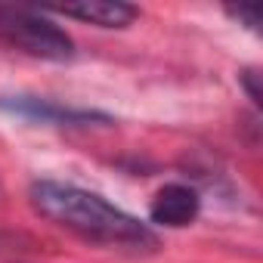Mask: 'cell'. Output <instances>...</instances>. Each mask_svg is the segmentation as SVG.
I'll use <instances>...</instances> for the list:
<instances>
[{
  "instance_id": "cell-1",
  "label": "cell",
  "mask_w": 263,
  "mask_h": 263,
  "mask_svg": "<svg viewBox=\"0 0 263 263\" xmlns=\"http://www.w3.org/2000/svg\"><path fill=\"white\" fill-rule=\"evenodd\" d=\"M28 201L37 217L71 232L87 245L127 251V254L158 251V235L149 223L115 208L99 192L81 189L74 183H59V180H34L28 186Z\"/></svg>"
},
{
  "instance_id": "cell-2",
  "label": "cell",
  "mask_w": 263,
  "mask_h": 263,
  "mask_svg": "<svg viewBox=\"0 0 263 263\" xmlns=\"http://www.w3.org/2000/svg\"><path fill=\"white\" fill-rule=\"evenodd\" d=\"M0 41L25 56L47 59V62L74 59L71 34L59 28L47 13H34V10L0 7Z\"/></svg>"
},
{
  "instance_id": "cell-3",
  "label": "cell",
  "mask_w": 263,
  "mask_h": 263,
  "mask_svg": "<svg viewBox=\"0 0 263 263\" xmlns=\"http://www.w3.org/2000/svg\"><path fill=\"white\" fill-rule=\"evenodd\" d=\"M0 111L25 118V121H37V124H50V127H105L115 124L111 115L96 111V108H74V105H62L56 99L47 96H28V93H13V96H0Z\"/></svg>"
},
{
  "instance_id": "cell-4",
  "label": "cell",
  "mask_w": 263,
  "mask_h": 263,
  "mask_svg": "<svg viewBox=\"0 0 263 263\" xmlns=\"http://www.w3.org/2000/svg\"><path fill=\"white\" fill-rule=\"evenodd\" d=\"M201 195L186 183H164L149 201V223L164 229H183L198 220Z\"/></svg>"
},
{
  "instance_id": "cell-5",
  "label": "cell",
  "mask_w": 263,
  "mask_h": 263,
  "mask_svg": "<svg viewBox=\"0 0 263 263\" xmlns=\"http://www.w3.org/2000/svg\"><path fill=\"white\" fill-rule=\"evenodd\" d=\"M65 19H78L87 25H99V28H127L140 16L137 7L121 4V0H96V4H74V7H59L56 10Z\"/></svg>"
},
{
  "instance_id": "cell-6",
  "label": "cell",
  "mask_w": 263,
  "mask_h": 263,
  "mask_svg": "<svg viewBox=\"0 0 263 263\" xmlns=\"http://www.w3.org/2000/svg\"><path fill=\"white\" fill-rule=\"evenodd\" d=\"M238 84L245 87L248 99H251L254 105H260V90H257V71H254V68H245V71H238Z\"/></svg>"
},
{
  "instance_id": "cell-7",
  "label": "cell",
  "mask_w": 263,
  "mask_h": 263,
  "mask_svg": "<svg viewBox=\"0 0 263 263\" xmlns=\"http://www.w3.org/2000/svg\"><path fill=\"white\" fill-rule=\"evenodd\" d=\"M226 16L232 19V22H238V25H245V28H257V10H245V7H238V10H226Z\"/></svg>"
},
{
  "instance_id": "cell-8",
  "label": "cell",
  "mask_w": 263,
  "mask_h": 263,
  "mask_svg": "<svg viewBox=\"0 0 263 263\" xmlns=\"http://www.w3.org/2000/svg\"><path fill=\"white\" fill-rule=\"evenodd\" d=\"M19 238L16 235H7V232H0V248H10V245H16Z\"/></svg>"
}]
</instances>
